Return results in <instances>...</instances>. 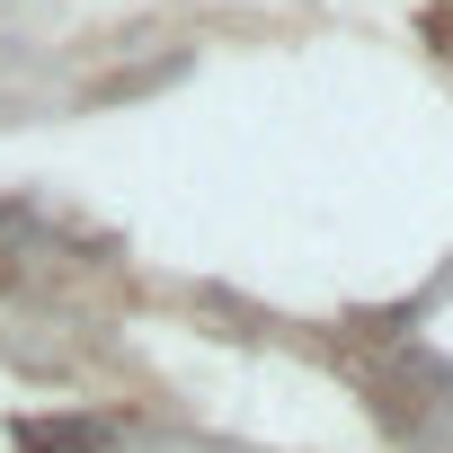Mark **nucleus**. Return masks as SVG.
I'll list each match as a JSON object with an SVG mask.
<instances>
[{"label": "nucleus", "instance_id": "f257e3e1", "mask_svg": "<svg viewBox=\"0 0 453 453\" xmlns=\"http://www.w3.org/2000/svg\"><path fill=\"white\" fill-rule=\"evenodd\" d=\"M10 435H19V453H107L116 444L107 418H19Z\"/></svg>", "mask_w": 453, "mask_h": 453}]
</instances>
